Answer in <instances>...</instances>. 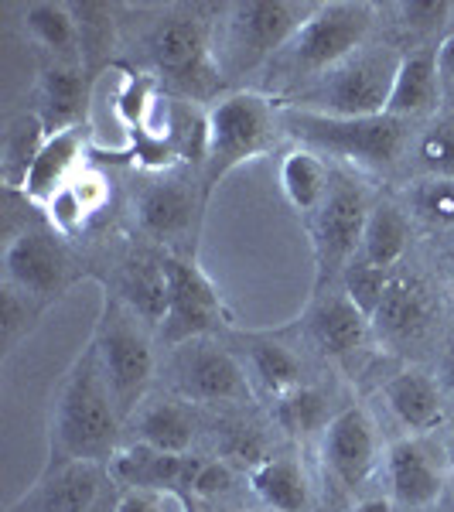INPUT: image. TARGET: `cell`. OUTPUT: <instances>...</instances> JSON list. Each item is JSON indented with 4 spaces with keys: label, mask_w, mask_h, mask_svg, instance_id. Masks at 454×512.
I'll return each mask as SVG.
<instances>
[{
    "label": "cell",
    "mask_w": 454,
    "mask_h": 512,
    "mask_svg": "<svg viewBox=\"0 0 454 512\" xmlns=\"http://www.w3.org/2000/svg\"><path fill=\"white\" fill-rule=\"evenodd\" d=\"M410 209L434 229H454V178H424L410 188Z\"/></svg>",
    "instance_id": "cell-35"
},
{
    "label": "cell",
    "mask_w": 454,
    "mask_h": 512,
    "mask_svg": "<svg viewBox=\"0 0 454 512\" xmlns=\"http://www.w3.org/2000/svg\"><path fill=\"white\" fill-rule=\"evenodd\" d=\"M24 31L38 41L41 48H48L59 59H76L79 48V24L72 14V4H52L41 0L24 11Z\"/></svg>",
    "instance_id": "cell-30"
},
{
    "label": "cell",
    "mask_w": 454,
    "mask_h": 512,
    "mask_svg": "<svg viewBox=\"0 0 454 512\" xmlns=\"http://www.w3.org/2000/svg\"><path fill=\"white\" fill-rule=\"evenodd\" d=\"M417 161L427 178H454V113H444L420 130Z\"/></svg>",
    "instance_id": "cell-34"
},
{
    "label": "cell",
    "mask_w": 454,
    "mask_h": 512,
    "mask_svg": "<svg viewBox=\"0 0 454 512\" xmlns=\"http://www.w3.org/2000/svg\"><path fill=\"white\" fill-rule=\"evenodd\" d=\"M250 362H253V373L263 383V390L270 396H287L297 386H304L301 379V362L291 349H284L280 342H253L250 349Z\"/></svg>",
    "instance_id": "cell-31"
},
{
    "label": "cell",
    "mask_w": 454,
    "mask_h": 512,
    "mask_svg": "<svg viewBox=\"0 0 454 512\" xmlns=\"http://www.w3.org/2000/svg\"><path fill=\"white\" fill-rule=\"evenodd\" d=\"M400 18L407 28L427 31L451 18V4H444V0H410V4H400Z\"/></svg>",
    "instance_id": "cell-38"
},
{
    "label": "cell",
    "mask_w": 454,
    "mask_h": 512,
    "mask_svg": "<svg viewBox=\"0 0 454 512\" xmlns=\"http://www.w3.org/2000/svg\"><path fill=\"white\" fill-rule=\"evenodd\" d=\"M175 499V492H158V489H127L120 495V502L113 512H168V502Z\"/></svg>",
    "instance_id": "cell-39"
},
{
    "label": "cell",
    "mask_w": 454,
    "mask_h": 512,
    "mask_svg": "<svg viewBox=\"0 0 454 512\" xmlns=\"http://www.w3.org/2000/svg\"><path fill=\"white\" fill-rule=\"evenodd\" d=\"M140 229L154 239H175L192 226V192L185 181H154L137 198Z\"/></svg>",
    "instance_id": "cell-23"
},
{
    "label": "cell",
    "mask_w": 454,
    "mask_h": 512,
    "mask_svg": "<svg viewBox=\"0 0 454 512\" xmlns=\"http://www.w3.org/2000/svg\"><path fill=\"white\" fill-rule=\"evenodd\" d=\"M328 185H332V175H328L325 161L315 151H308V147H297L280 164V192H284L291 209L297 212L315 216L318 205L328 195Z\"/></svg>",
    "instance_id": "cell-25"
},
{
    "label": "cell",
    "mask_w": 454,
    "mask_h": 512,
    "mask_svg": "<svg viewBox=\"0 0 454 512\" xmlns=\"http://www.w3.org/2000/svg\"><path fill=\"white\" fill-rule=\"evenodd\" d=\"M369 28H373V4H362V0L318 4L308 14V21L297 28V35L284 45L287 65L318 79L332 65L356 55L366 45Z\"/></svg>",
    "instance_id": "cell-7"
},
{
    "label": "cell",
    "mask_w": 454,
    "mask_h": 512,
    "mask_svg": "<svg viewBox=\"0 0 454 512\" xmlns=\"http://www.w3.org/2000/svg\"><path fill=\"white\" fill-rule=\"evenodd\" d=\"M451 21H454V4H451Z\"/></svg>",
    "instance_id": "cell-46"
},
{
    "label": "cell",
    "mask_w": 454,
    "mask_h": 512,
    "mask_svg": "<svg viewBox=\"0 0 454 512\" xmlns=\"http://www.w3.org/2000/svg\"><path fill=\"white\" fill-rule=\"evenodd\" d=\"M369 332H373V321L362 315L345 294L325 297L311 315V335H315L318 349L332 355V359H345V355L359 352Z\"/></svg>",
    "instance_id": "cell-21"
},
{
    "label": "cell",
    "mask_w": 454,
    "mask_h": 512,
    "mask_svg": "<svg viewBox=\"0 0 454 512\" xmlns=\"http://www.w3.org/2000/svg\"><path fill=\"white\" fill-rule=\"evenodd\" d=\"M352 512H396V502H390V499H366V502H359Z\"/></svg>",
    "instance_id": "cell-42"
},
{
    "label": "cell",
    "mask_w": 454,
    "mask_h": 512,
    "mask_svg": "<svg viewBox=\"0 0 454 512\" xmlns=\"http://www.w3.org/2000/svg\"><path fill=\"white\" fill-rule=\"evenodd\" d=\"M441 383L454 393V345H451L448 355H444V362H441Z\"/></svg>",
    "instance_id": "cell-43"
},
{
    "label": "cell",
    "mask_w": 454,
    "mask_h": 512,
    "mask_svg": "<svg viewBox=\"0 0 454 512\" xmlns=\"http://www.w3.org/2000/svg\"><path fill=\"white\" fill-rule=\"evenodd\" d=\"M441 99V72H437V48H417V52L403 55L400 72H396L390 106L386 113L396 120L420 117V113L434 110Z\"/></svg>",
    "instance_id": "cell-20"
},
{
    "label": "cell",
    "mask_w": 454,
    "mask_h": 512,
    "mask_svg": "<svg viewBox=\"0 0 454 512\" xmlns=\"http://www.w3.org/2000/svg\"><path fill=\"white\" fill-rule=\"evenodd\" d=\"M274 417L277 424L284 427L287 434L294 437H308L315 431H325L328 427V407H325V396L311 386H297L287 396H277L274 400Z\"/></svg>",
    "instance_id": "cell-32"
},
{
    "label": "cell",
    "mask_w": 454,
    "mask_h": 512,
    "mask_svg": "<svg viewBox=\"0 0 454 512\" xmlns=\"http://www.w3.org/2000/svg\"><path fill=\"white\" fill-rule=\"evenodd\" d=\"M250 489L270 512H304L311 502L308 478L294 458H263L250 468Z\"/></svg>",
    "instance_id": "cell-24"
},
{
    "label": "cell",
    "mask_w": 454,
    "mask_h": 512,
    "mask_svg": "<svg viewBox=\"0 0 454 512\" xmlns=\"http://www.w3.org/2000/svg\"><path fill=\"white\" fill-rule=\"evenodd\" d=\"M154 65L192 99L212 96L222 86V65L212 55L205 28L195 18H171L151 38Z\"/></svg>",
    "instance_id": "cell-10"
},
{
    "label": "cell",
    "mask_w": 454,
    "mask_h": 512,
    "mask_svg": "<svg viewBox=\"0 0 454 512\" xmlns=\"http://www.w3.org/2000/svg\"><path fill=\"white\" fill-rule=\"evenodd\" d=\"M86 79H82V69L72 62L52 65V69L41 72L38 79V103L41 113L38 117L45 120L48 134L65 127H79V113L86 110Z\"/></svg>",
    "instance_id": "cell-22"
},
{
    "label": "cell",
    "mask_w": 454,
    "mask_h": 512,
    "mask_svg": "<svg viewBox=\"0 0 454 512\" xmlns=\"http://www.w3.org/2000/svg\"><path fill=\"white\" fill-rule=\"evenodd\" d=\"M48 140V127L38 113H18L4 130V144H0V175L7 188H24L31 164L38 161L41 147Z\"/></svg>",
    "instance_id": "cell-26"
},
{
    "label": "cell",
    "mask_w": 454,
    "mask_h": 512,
    "mask_svg": "<svg viewBox=\"0 0 454 512\" xmlns=\"http://www.w3.org/2000/svg\"><path fill=\"white\" fill-rule=\"evenodd\" d=\"M175 376L178 393L195 403H246L253 396L246 369L226 349L205 338L181 345Z\"/></svg>",
    "instance_id": "cell-11"
},
{
    "label": "cell",
    "mask_w": 454,
    "mask_h": 512,
    "mask_svg": "<svg viewBox=\"0 0 454 512\" xmlns=\"http://www.w3.org/2000/svg\"><path fill=\"white\" fill-rule=\"evenodd\" d=\"M376 427L362 407H345L321 431V461L338 489L356 492L376 472Z\"/></svg>",
    "instance_id": "cell-12"
},
{
    "label": "cell",
    "mask_w": 454,
    "mask_h": 512,
    "mask_svg": "<svg viewBox=\"0 0 454 512\" xmlns=\"http://www.w3.org/2000/svg\"><path fill=\"white\" fill-rule=\"evenodd\" d=\"M448 260H451V267H454V239L448 243Z\"/></svg>",
    "instance_id": "cell-45"
},
{
    "label": "cell",
    "mask_w": 454,
    "mask_h": 512,
    "mask_svg": "<svg viewBox=\"0 0 454 512\" xmlns=\"http://www.w3.org/2000/svg\"><path fill=\"white\" fill-rule=\"evenodd\" d=\"M164 267H168V315L158 325V335L164 345L181 349L188 342H198L222 325V297L202 267L175 253H164Z\"/></svg>",
    "instance_id": "cell-9"
},
{
    "label": "cell",
    "mask_w": 454,
    "mask_h": 512,
    "mask_svg": "<svg viewBox=\"0 0 454 512\" xmlns=\"http://www.w3.org/2000/svg\"><path fill=\"white\" fill-rule=\"evenodd\" d=\"M373 212L366 188L352 175H332L325 202L311 216V250H315V294L335 274H345L359 256L366 219Z\"/></svg>",
    "instance_id": "cell-6"
},
{
    "label": "cell",
    "mask_w": 454,
    "mask_h": 512,
    "mask_svg": "<svg viewBox=\"0 0 454 512\" xmlns=\"http://www.w3.org/2000/svg\"><path fill=\"white\" fill-rule=\"evenodd\" d=\"M82 151H86V130L82 127H65L48 134L45 147H41L38 161L31 164L28 178H24V198L45 209L52 202V195H59L65 185L82 171Z\"/></svg>",
    "instance_id": "cell-15"
},
{
    "label": "cell",
    "mask_w": 454,
    "mask_h": 512,
    "mask_svg": "<svg viewBox=\"0 0 454 512\" xmlns=\"http://www.w3.org/2000/svg\"><path fill=\"white\" fill-rule=\"evenodd\" d=\"M99 499V475L89 461L65 465L41 485V512H89Z\"/></svg>",
    "instance_id": "cell-29"
},
{
    "label": "cell",
    "mask_w": 454,
    "mask_h": 512,
    "mask_svg": "<svg viewBox=\"0 0 454 512\" xmlns=\"http://www.w3.org/2000/svg\"><path fill=\"white\" fill-rule=\"evenodd\" d=\"M137 434H140V444H147V448H154V451L185 454L195 441V420L181 403L161 400L140 410Z\"/></svg>",
    "instance_id": "cell-28"
},
{
    "label": "cell",
    "mask_w": 454,
    "mask_h": 512,
    "mask_svg": "<svg viewBox=\"0 0 454 512\" xmlns=\"http://www.w3.org/2000/svg\"><path fill=\"white\" fill-rule=\"evenodd\" d=\"M93 342L99 352V366L106 373V383L113 390V400H117L120 417L134 414V407L140 403L147 386H151L154 376L151 342L137 328V318L117 301L103 304V318H99Z\"/></svg>",
    "instance_id": "cell-8"
},
{
    "label": "cell",
    "mask_w": 454,
    "mask_h": 512,
    "mask_svg": "<svg viewBox=\"0 0 454 512\" xmlns=\"http://www.w3.org/2000/svg\"><path fill=\"white\" fill-rule=\"evenodd\" d=\"M311 11H315L311 4H287V0L233 4L226 14V28H222V76H243L257 69L263 59H270L297 35Z\"/></svg>",
    "instance_id": "cell-5"
},
{
    "label": "cell",
    "mask_w": 454,
    "mask_h": 512,
    "mask_svg": "<svg viewBox=\"0 0 454 512\" xmlns=\"http://www.w3.org/2000/svg\"><path fill=\"white\" fill-rule=\"evenodd\" d=\"M342 284H345V297H349L362 315L373 321L376 308L383 304V297H386V291H390V284H393V270L373 267V263H366L362 256H356V260L345 267Z\"/></svg>",
    "instance_id": "cell-33"
},
{
    "label": "cell",
    "mask_w": 454,
    "mask_h": 512,
    "mask_svg": "<svg viewBox=\"0 0 454 512\" xmlns=\"http://www.w3.org/2000/svg\"><path fill=\"white\" fill-rule=\"evenodd\" d=\"M284 130L277 106L260 93L222 96L209 110V158H205V192L219 185L243 161L267 154Z\"/></svg>",
    "instance_id": "cell-4"
},
{
    "label": "cell",
    "mask_w": 454,
    "mask_h": 512,
    "mask_svg": "<svg viewBox=\"0 0 454 512\" xmlns=\"http://www.w3.org/2000/svg\"><path fill=\"white\" fill-rule=\"evenodd\" d=\"M383 396L390 403L403 427H410L414 434H427L434 427L444 424V396L437 390V383L420 369H403L390 383L383 386Z\"/></svg>",
    "instance_id": "cell-19"
},
{
    "label": "cell",
    "mask_w": 454,
    "mask_h": 512,
    "mask_svg": "<svg viewBox=\"0 0 454 512\" xmlns=\"http://www.w3.org/2000/svg\"><path fill=\"white\" fill-rule=\"evenodd\" d=\"M437 72L444 82H454V31L437 45Z\"/></svg>",
    "instance_id": "cell-41"
},
{
    "label": "cell",
    "mask_w": 454,
    "mask_h": 512,
    "mask_svg": "<svg viewBox=\"0 0 454 512\" xmlns=\"http://www.w3.org/2000/svg\"><path fill=\"white\" fill-rule=\"evenodd\" d=\"M28 321V294H21L18 287H4V338L11 342L18 335V328Z\"/></svg>",
    "instance_id": "cell-40"
},
{
    "label": "cell",
    "mask_w": 454,
    "mask_h": 512,
    "mask_svg": "<svg viewBox=\"0 0 454 512\" xmlns=\"http://www.w3.org/2000/svg\"><path fill=\"white\" fill-rule=\"evenodd\" d=\"M7 284L18 287L28 297H52L62 291L69 256H65L62 236L48 229H24L7 243L4 253Z\"/></svg>",
    "instance_id": "cell-13"
},
{
    "label": "cell",
    "mask_w": 454,
    "mask_h": 512,
    "mask_svg": "<svg viewBox=\"0 0 454 512\" xmlns=\"http://www.w3.org/2000/svg\"><path fill=\"white\" fill-rule=\"evenodd\" d=\"M198 461L185 458V454H164L147 444H130V448L117 451L110 458V475L127 489H158V492H181L188 489Z\"/></svg>",
    "instance_id": "cell-16"
},
{
    "label": "cell",
    "mask_w": 454,
    "mask_h": 512,
    "mask_svg": "<svg viewBox=\"0 0 454 512\" xmlns=\"http://www.w3.org/2000/svg\"><path fill=\"white\" fill-rule=\"evenodd\" d=\"M407 243H410L407 216L390 202L373 205V212H369V219H366V233H362V246H359L362 260L373 263V267L393 270L396 263L403 260V253H407Z\"/></svg>",
    "instance_id": "cell-27"
},
{
    "label": "cell",
    "mask_w": 454,
    "mask_h": 512,
    "mask_svg": "<svg viewBox=\"0 0 454 512\" xmlns=\"http://www.w3.org/2000/svg\"><path fill=\"white\" fill-rule=\"evenodd\" d=\"M229 489H233V472H229L226 461H198L192 482H188V492L216 499V495H226Z\"/></svg>",
    "instance_id": "cell-37"
},
{
    "label": "cell",
    "mask_w": 454,
    "mask_h": 512,
    "mask_svg": "<svg viewBox=\"0 0 454 512\" xmlns=\"http://www.w3.org/2000/svg\"><path fill=\"white\" fill-rule=\"evenodd\" d=\"M386 472H390L393 502L403 509H427L444 492V472L434 458V448L420 437H400L390 444Z\"/></svg>",
    "instance_id": "cell-14"
},
{
    "label": "cell",
    "mask_w": 454,
    "mask_h": 512,
    "mask_svg": "<svg viewBox=\"0 0 454 512\" xmlns=\"http://www.w3.org/2000/svg\"><path fill=\"white\" fill-rule=\"evenodd\" d=\"M120 410L106 373L99 366L96 342L76 355L65 373L52 410V444L65 461H96L117 454Z\"/></svg>",
    "instance_id": "cell-1"
},
{
    "label": "cell",
    "mask_w": 454,
    "mask_h": 512,
    "mask_svg": "<svg viewBox=\"0 0 454 512\" xmlns=\"http://www.w3.org/2000/svg\"><path fill=\"white\" fill-rule=\"evenodd\" d=\"M178 512H202V509H198L185 492H178Z\"/></svg>",
    "instance_id": "cell-44"
},
{
    "label": "cell",
    "mask_w": 454,
    "mask_h": 512,
    "mask_svg": "<svg viewBox=\"0 0 454 512\" xmlns=\"http://www.w3.org/2000/svg\"><path fill=\"white\" fill-rule=\"evenodd\" d=\"M280 123L308 151L356 161L366 164V168L393 164L400 158L403 144H407V127H403V120L390 117V113H383V117H325V113L284 106Z\"/></svg>",
    "instance_id": "cell-3"
},
{
    "label": "cell",
    "mask_w": 454,
    "mask_h": 512,
    "mask_svg": "<svg viewBox=\"0 0 454 512\" xmlns=\"http://www.w3.org/2000/svg\"><path fill=\"white\" fill-rule=\"evenodd\" d=\"M168 297H171V284H168L164 256H151V253L130 256L127 267H123V277H120L123 308H127L134 318L158 328L164 315H168Z\"/></svg>",
    "instance_id": "cell-18"
},
{
    "label": "cell",
    "mask_w": 454,
    "mask_h": 512,
    "mask_svg": "<svg viewBox=\"0 0 454 512\" xmlns=\"http://www.w3.org/2000/svg\"><path fill=\"white\" fill-rule=\"evenodd\" d=\"M79 24V48L86 55H96L103 48H110L113 41V14L106 4H72Z\"/></svg>",
    "instance_id": "cell-36"
},
{
    "label": "cell",
    "mask_w": 454,
    "mask_h": 512,
    "mask_svg": "<svg viewBox=\"0 0 454 512\" xmlns=\"http://www.w3.org/2000/svg\"><path fill=\"white\" fill-rule=\"evenodd\" d=\"M403 55L390 45L366 48L311 82L297 96V110L325 113V117H383Z\"/></svg>",
    "instance_id": "cell-2"
},
{
    "label": "cell",
    "mask_w": 454,
    "mask_h": 512,
    "mask_svg": "<svg viewBox=\"0 0 454 512\" xmlns=\"http://www.w3.org/2000/svg\"><path fill=\"white\" fill-rule=\"evenodd\" d=\"M431 325V294L417 277H393L373 315V332L390 345H410Z\"/></svg>",
    "instance_id": "cell-17"
}]
</instances>
